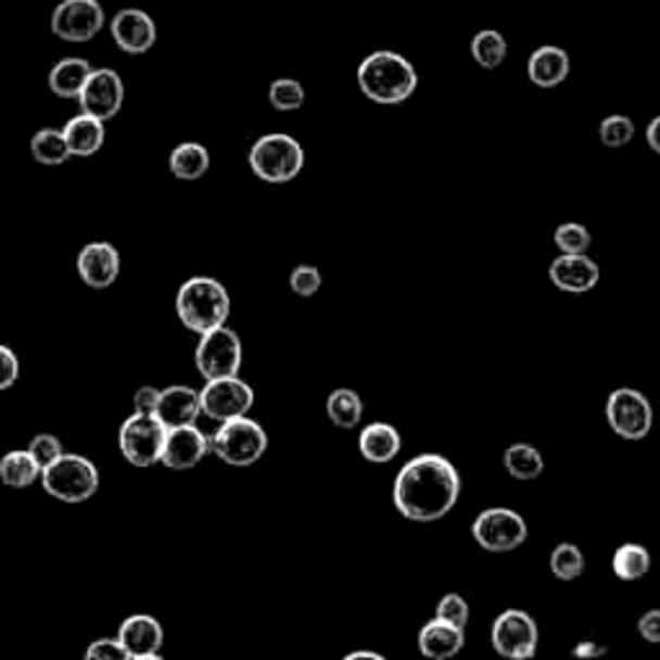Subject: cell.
<instances>
[{
  "instance_id": "22",
  "label": "cell",
  "mask_w": 660,
  "mask_h": 660,
  "mask_svg": "<svg viewBox=\"0 0 660 660\" xmlns=\"http://www.w3.org/2000/svg\"><path fill=\"white\" fill-rule=\"evenodd\" d=\"M526 75L536 88H557L570 75V54L562 47L545 45L529 54Z\"/></svg>"
},
{
  "instance_id": "31",
  "label": "cell",
  "mask_w": 660,
  "mask_h": 660,
  "mask_svg": "<svg viewBox=\"0 0 660 660\" xmlns=\"http://www.w3.org/2000/svg\"><path fill=\"white\" fill-rule=\"evenodd\" d=\"M504 467L513 480H536L545 470V459L532 444H511L504 452Z\"/></svg>"
},
{
  "instance_id": "11",
  "label": "cell",
  "mask_w": 660,
  "mask_h": 660,
  "mask_svg": "<svg viewBox=\"0 0 660 660\" xmlns=\"http://www.w3.org/2000/svg\"><path fill=\"white\" fill-rule=\"evenodd\" d=\"M199 403H202V416L223 423L230 418L248 416V410L256 403V392L240 377H219V380H206L204 390H199Z\"/></svg>"
},
{
  "instance_id": "26",
  "label": "cell",
  "mask_w": 660,
  "mask_h": 660,
  "mask_svg": "<svg viewBox=\"0 0 660 660\" xmlns=\"http://www.w3.org/2000/svg\"><path fill=\"white\" fill-rule=\"evenodd\" d=\"M210 150L199 142H181L168 157L170 174L181 181H199L210 170Z\"/></svg>"
},
{
  "instance_id": "7",
  "label": "cell",
  "mask_w": 660,
  "mask_h": 660,
  "mask_svg": "<svg viewBox=\"0 0 660 660\" xmlns=\"http://www.w3.org/2000/svg\"><path fill=\"white\" fill-rule=\"evenodd\" d=\"M199 375L206 380H219V377H236L243 367V343L232 328L219 326L199 335L196 354H194Z\"/></svg>"
},
{
  "instance_id": "33",
  "label": "cell",
  "mask_w": 660,
  "mask_h": 660,
  "mask_svg": "<svg viewBox=\"0 0 660 660\" xmlns=\"http://www.w3.org/2000/svg\"><path fill=\"white\" fill-rule=\"evenodd\" d=\"M583 568H586V557H583L581 547L570 545V542L557 545L549 555V570H553L557 581H575V578H581Z\"/></svg>"
},
{
  "instance_id": "41",
  "label": "cell",
  "mask_w": 660,
  "mask_h": 660,
  "mask_svg": "<svg viewBox=\"0 0 660 660\" xmlns=\"http://www.w3.org/2000/svg\"><path fill=\"white\" fill-rule=\"evenodd\" d=\"M18 375H21V364L16 351L5 346V343H0V392L11 390L13 384L18 382Z\"/></svg>"
},
{
  "instance_id": "12",
  "label": "cell",
  "mask_w": 660,
  "mask_h": 660,
  "mask_svg": "<svg viewBox=\"0 0 660 660\" xmlns=\"http://www.w3.org/2000/svg\"><path fill=\"white\" fill-rule=\"evenodd\" d=\"M491 643L498 656L513 660L534 658L536 643H540V630L536 622L526 611L506 609L493 619Z\"/></svg>"
},
{
  "instance_id": "18",
  "label": "cell",
  "mask_w": 660,
  "mask_h": 660,
  "mask_svg": "<svg viewBox=\"0 0 660 660\" xmlns=\"http://www.w3.org/2000/svg\"><path fill=\"white\" fill-rule=\"evenodd\" d=\"M116 637H119L127 656L135 660L157 658L165 643V632L161 627V622L150 614H132L124 619Z\"/></svg>"
},
{
  "instance_id": "27",
  "label": "cell",
  "mask_w": 660,
  "mask_h": 660,
  "mask_svg": "<svg viewBox=\"0 0 660 660\" xmlns=\"http://www.w3.org/2000/svg\"><path fill=\"white\" fill-rule=\"evenodd\" d=\"M41 478L39 465L34 462V457L29 449H13L9 454H3L0 459V483L9 487H31Z\"/></svg>"
},
{
  "instance_id": "5",
  "label": "cell",
  "mask_w": 660,
  "mask_h": 660,
  "mask_svg": "<svg viewBox=\"0 0 660 660\" xmlns=\"http://www.w3.org/2000/svg\"><path fill=\"white\" fill-rule=\"evenodd\" d=\"M41 487L62 504H86L99 491V467L80 454H62L58 462L41 470Z\"/></svg>"
},
{
  "instance_id": "29",
  "label": "cell",
  "mask_w": 660,
  "mask_h": 660,
  "mask_svg": "<svg viewBox=\"0 0 660 660\" xmlns=\"http://www.w3.org/2000/svg\"><path fill=\"white\" fill-rule=\"evenodd\" d=\"M31 148V157L37 161L39 165H65L67 161H71V148H67L65 142V135H62V129H52V127H45L39 129L37 135L31 137L29 142Z\"/></svg>"
},
{
  "instance_id": "43",
  "label": "cell",
  "mask_w": 660,
  "mask_h": 660,
  "mask_svg": "<svg viewBox=\"0 0 660 660\" xmlns=\"http://www.w3.org/2000/svg\"><path fill=\"white\" fill-rule=\"evenodd\" d=\"M157 401H161V390L153 388V384H144L135 392V412H155Z\"/></svg>"
},
{
  "instance_id": "9",
  "label": "cell",
  "mask_w": 660,
  "mask_h": 660,
  "mask_svg": "<svg viewBox=\"0 0 660 660\" xmlns=\"http://www.w3.org/2000/svg\"><path fill=\"white\" fill-rule=\"evenodd\" d=\"M472 536L487 553H511V549L524 545L529 526L519 511L495 506L485 508V511L472 521Z\"/></svg>"
},
{
  "instance_id": "2",
  "label": "cell",
  "mask_w": 660,
  "mask_h": 660,
  "mask_svg": "<svg viewBox=\"0 0 660 660\" xmlns=\"http://www.w3.org/2000/svg\"><path fill=\"white\" fill-rule=\"evenodd\" d=\"M356 82L369 101L397 106L408 101L418 88V73L410 60L392 50H377L361 60Z\"/></svg>"
},
{
  "instance_id": "15",
  "label": "cell",
  "mask_w": 660,
  "mask_h": 660,
  "mask_svg": "<svg viewBox=\"0 0 660 660\" xmlns=\"http://www.w3.org/2000/svg\"><path fill=\"white\" fill-rule=\"evenodd\" d=\"M206 454H212V442L204 431H199L194 423L168 429L161 452V465L168 470H191L196 467Z\"/></svg>"
},
{
  "instance_id": "6",
  "label": "cell",
  "mask_w": 660,
  "mask_h": 660,
  "mask_svg": "<svg viewBox=\"0 0 660 660\" xmlns=\"http://www.w3.org/2000/svg\"><path fill=\"white\" fill-rule=\"evenodd\" d=\"M212 454L230 467H251L264 457L268 449V433L253 418L240 416L219 423L210 436Z\"/></svg>"
},
{
  "instance_id": "16",
  "label": "cell",
  "mask_w": 660,
  "mask_h": 660,
  "mask_svg": "<svg viewBox=\"0 0 660 660\" xmlns=\"http://www.w3.org/2000/svg\"><path fill=\"white\" fill-rule=\"evenodd\" d=\"M75 266H78V277L82 279V284L91 289H109L119 279L122 256L112 243L96 240V243L82 245Z\"/></svg>"
},
{
  "instance_id": "32",
  "label": "cell",
  "mask_w": 660,
  "mask_h": 660,
  "mask_svg": "<svg viewBox=\"0 0 660 660\" xmlns=\"http://www.w3.org/2000/svg\"><path fill=\"white\" fill-rule=\"evenodd\" d=\"M470 50H472L474 62H478L480 67H485V71H495V67L504 65V60L508 54V41L500 31L483 29L472 37Z\"/></svg>"
},
{
  "instance_id": "1",
  "label": "cell",
  "mask_w": 660,
  "mask_h": 660,
  "mask_svg": "<svg viewBox=\"0 0 660 660\" xmlns=\"http://www.w3.org/2000/svg\"><path fill=\"white\" fill-rule=\"evenodd\" d=\"M462 480L457 467L442 454H418L397 472L392 485V504L403 519L431 524L444 519L457 506Z\"/></svg>"
},
{
  "instance_id": "3",
  "label": "cell",
  "mask_w": 660,
  "mask_h": 660,
  "mask_svg": "<svg viewBox=\"0 0 660 660\" xmlns=\"http://www.w3.org/2000/svg\"><path fill=\"white\" fill-rule=\"evenodd\" d=\"M176 315L186 330L202 335L225 326L230 318V294L223 281L212 277H191L176 294Z\"/></svg>"
},
{
  "instance_id": "17",
  "label": "cell",
  "mask_w": 660,
  "mask_h": 660,
  "mask_svg": "<svg viewBox=\"0 0 660 660\" xmlns=\"http://www.w3.org/2000/svg\"><path fill=\"white\" fill-rule=\"evenodd\" d=\"M549 279L560 292L586 294L601 279V268L588 253H560L549 266Z\"/></svg>"
},
{
  "instance_id": "44",
  "label": "cell",
  "mask_w": 660,
  "mask_h": 660,
  "mask_svg": "<svg viewBox=\"0 0 660 660\" xmlns=\"http://www.w3.org/2000/svg\"><path fill=\"white\" fill-rule=\"evenodd\" d=\"M575 658H598V656H607V645H598L594 639H581V643L573 648Z\"/></svg>"
},
{
  "instance_id": "21",
  "label": "cell",
  "mask_w": 660,
  "mask_h": 660,
  "mask_svg": "<svg viewBox=\"0 0 660 660\" xmlns=\"http://www.w3.org/2000/svg\"><path fill=\"white\" fill-rule=\"evenodd\" d=\"M462 648H465V630L457 627V624L444 622V619L439 617L426 622L421 632H418V650H421V656L431 660L454 658Z\"/></svg>"
},
{
  "instance_id": "38",
  "label": "cell",
  "mask_w": 660,
  "mask_h": 660,
  "mask_svg": "<svg viewBox=\"0 0 660 660\" xmlns=\"http://www.w3.org/2000/svg\"><path fill=\"white\" fill-rule=\"evenodd\" d=\"M289 287H292V292L300 294V297H313V294H318L322 287L320 268L309 264L294 266L292 274H289Z\"/></svg>"
},
{
  "instance_id": "30",
  "label": "cell",
  "mask_w": 660,
  "mask_h": 660,
  "mask_svg": "<svg viewBox=\"0 0 660 660\" xmlns=\"http://www.w3.org/2000/svg\"><path fill=\"white\" fill-rule=\"evenodd\" d=\"M650 566H652L650 553L643 545H635V542L622 545L614 553V557H611V570H614V575L619 581H627V583L648 575Z\"/></svg>"
},
{
  "instance_id": "39",
  "label": "cell",
  "mask_w": 660,
  "mask_h": 660,
  "mask_svg": "<svg viewBox=\"0 0 660 660\" xmlns=\"http://www.w3.org/2000/svg\"><path fill=\"white\" fill-rule=\"evenodd\" d=\"M29 454L34 457V462L39 465V470H47L52 462H58L65 449H62V442L58 436H52V433H39V436L31 439Z\"/></svg>"
},
{
  "instance_id": "36",
  "label": "cell",
  "mask_w": 660,
  "mask_h": 660,
  "mask_svg": "<svg viewBox=\"0 0 660 660\" xmlns=\"http://www.w3.org/2000/svg\"><path fill=\"white\" fill-rule=\"evenodd\" d=\"M591 232L588 227L581 223H562L555 230V245L560 248V253H588L591 248Z\"/></svg>"
},
{
  "instance_id": "13",
  "label": "cell",
  "mask_w": 660,
  "mask_h": 660,
  "mask_svg": "<svg viewBox=\"0 0 660 660\" xmlns=\"http://www.w3.org/2000/svg\"><path fill=\"white\" fill-rule=\"evenodd\" d=\"M106 24V13L99 0H62L52 11V34L62 41H91Z\"/></svg>"
},
{
  "instance_id": "25",
  "label": "cell",
  "mask_w": 660,
  "mask_h": 660,
  "mask_svg": "<svg viewBox=\"0 0 660 660\" xmlns=\"http://www.w3.org/2000/svg\"><path fill=\"white\" fill-rule=\"evenodd\" d=\"M93 65L82 58H65L50 71V91L60 99H78L86 80L91 78Z\"/></svg>"
},
{
  "instance_id": "46",
  "label": "cell",
  "mask_w": 660,
  "mask_h": 660,
  "mask_svg": "<svg viewBox=\"0 0 660 660\" xmlns=\"http://www.w3.org/2000/svg\"><path fill=\"white\" fill-rule=\"evenodd\" d=\"M361 658L384 660V656H380V652H369V650H356V652H348V656H346V660H361Z\"/></svg>"
},
{
  "instance_id": "10",
  "label": "cell",
  "mask_w": 660,
  "mask_h": 660,
  "mask_svg": "<svg viewBox=\"0 0 660 660\" xmlns=\"http://www.w3.org/2000/svg\"><path fill=\"white\" fill-rule=\"evenodd\" d=\"M607 421L624 442H643L652 429V405L639 390L619 388L607 401Z\"/></svg>"
},
{
  "instance_id": "28",
  "label": "cell",
  "mask_w": 660,
  "mask_h": 660,
  "mask_svg": "<svg viewBox=\"0 0 660 660\" xmlns=\"http://www.w3.org/2000/svg\"><path fill=\"white\" fill-rule=\"evenodd\" d=\"M326 410L333 426H339V429H356L364 416V401L356 390L339 388L328 395Z\"/></svg>"
},
{
  "instance_id": "42",
  "label": "cell",
  "mask_w": 660,
  "mask_h": 660,
  "mask_svg": "<svg viewBox=\"0 0 660 660\" xmlns=\"http://www.w3.org/2000/svg\"><path fill=\"white\" fill-rule=\"evenodd\" d=\"M637 632L645 643L660 645V609L645 611V614L637 619Z\"/></svg>"
},
{
  "instance_id": "8",
  "label": "cell",
  "mask_w": 660,
  "mask_h": 660,
  "mask_svg": "<svg viewBox=\"0 0 660 660\" xmlns=\"http://www.w3.org/2000/svg\"><path fill=\"white\" fill-rule=\"evenodd\" d=\"M168 429L155 412H132L119 426V452L132 467H153L161 462L163 442Z\"/></svg>"
},
{
  "instance_id": "24",
  "label": "cell",
  "mask_w": 660,
  "mask_h": 660,
  "mask_svg": "<svg viewBox=\"0 0 660 660\" xmlns=\"http://www.w3.org/2000/svg\"><path fill=\"white\" fill-rule=\"evenodd\" d=\"M103 124L106 122L82 112L65 124L62 135H65V142L67 148H71L73 157H91L99 153L103 142H106V127H103Z\"/></svg>"
},
{
  "instance_id": "20",
  "label": "cell",
  "mask_w": 660,
  "mask_h": 660,
  "mask_svg": "<svg viewBox=\"0 0 660 660\" xmlns=\"http://www.w3.org/2000/svg\"><path fill=\"white\" fill-rule=\"evenodd\" d=\"M202 416V403H199V390L189 384H170L161 390V401H157L155 418L165 429H178V426L196 423Z\"/></svg>"
},
{
  "instance_id": "34",
  "label": "cell",
  "mask_w": 660,
  "mask_h": 660,
  "mask_svg": "<svg viewBox=\"0 0 660 660\" xmlns=\"http://www.w3.org/2000/svg\"><path fill=\"white\" fill-rule=\"evenodd\" d=\"M268 103L277 112H297L305 103V86L294 78H279L268 86Z\"/></svg>"
},
{
  "instance_id": "19",
  "label": "cell",
  "mask_w": 660,
  "mask_h": 660,
  "mask_svg": "<svg viewBox=\"0 0 660 660\" xmlns=\"http://www.w3.org/2000/svg\"><path fill=\"white\" fill-rule=\"evenodd\" d=\"M112 37L122 52L144 54L153 50L157 39L155 21L140 9H122L112 18Z\"/></svg>"
},
{
  "instance_id": "4",
  "label": "cell",
  "mask_w": 660,
  "mask_h": 660,
  "mask_svg": "<svg viewBox=\"0 0 660 660\" xmlns=\"http://www.w3.org/2000/svg\"><path fill=\"white\" fill-rule=\"evenodd\" d=\"M248 165L261 181L287 183L305 168V150L292 135L271 132L258 137L248 150Z\"/></svg>"
},
{
  "instance_id": "45",
  "label": "cell",
  "mask_w": 660,
  "mask_h": 660,
  "mask_svg": "<svg viewBox=\"0 0 660 660\" xmlns=\"http://www.w3.org/2000/svg\"><path fill=\"white\" fill-rule=\"evenodd\" d=\"M645 140H648L652 153L660 155V114L648 124V129H645Z\"/></svg>"
},
{
  "instance_id": "40",
  "label": "cell",
  "mask_w": 660,
  "mask_h": 660,
  "mask_svg": "<svg viewBox=\"0 0 660 660\" xmlns=\"http://www.w3.org/2000/svg\"><path fill=\"white\" fill-rule=\"evenodd\" d=\"M86 658L91 660H127V650H124V645L119 643V637H101L93 639L91 645H88Z\"/></svg>"
},
{
  "instance_id": "23",
  "label": "cell",
  "mask_w": 660,
  "mask_h": 660,
  "mask_svg": "<svg viewBox=\"0 0 660 660\" xmlns=\"http://www.w3.org/2000/svg\"><path fill=\"white\" fill-rule=\"evenodd\" d=\"M403 449V436L395 426L390 423H369L359 433V452L367 462L384 465L392 462Z\"/></svg>"
},
{
  "instance_id": "14",
  "label": "cell",
  "mask_w": 660,
  "mask_h": 660,
  "mask_svg": "<svg viewBox=\"0 0 660 660\" xmlns=\"http://www.w3.org/2000/svg\"><path fill=\"white\" fill-rule=\"evenodd\" d=\"M80 112L91 114L96 119L109 122L122 112L124 103V80L112 67H93L91 78L86 80L78 96Z\"/></svg>"
},
{
  "instance_id": "37",
  "label": "cell",
  "mask_w": 660,
  "mask_h": 660,
  "mask_svg": "<svg viewBox=\"0 0 660 660\" xmlns=\"http://www.w3.org/2000/svg\"><path fill=\"white\" fill-rule=\"evenodd\" d=\"M436 617L465 630L467 622H470V604H467V598L459 594H444L436 604Z\"/></svg>"
},
{
  "instance_id": "35",
  "label": "cell",
  "mask_w": 660,
  "mask_h": 660,
  "mask_svg": "<svg viewBox=\"0 0 660 660\" xmlns=\"http://www.w3.org/2000/svg\"><path fill=\"white\" fill-rule=\"evenodd\" d=\"M632 137H635V122L624 114H611L601 124H598V140H601V144H607V148H611V150L630 144Z\"/></svg>"
}]
</instances>
